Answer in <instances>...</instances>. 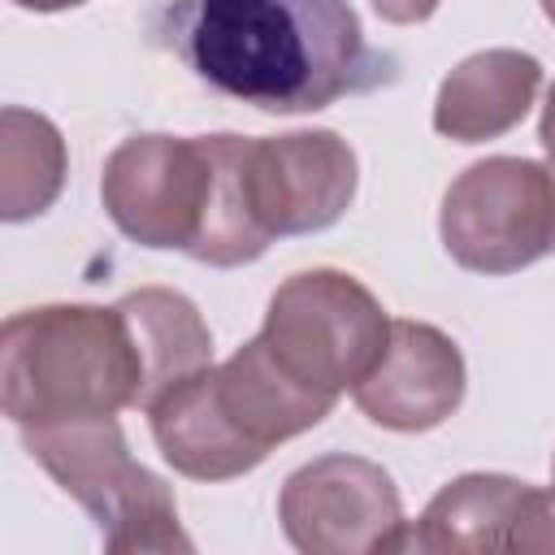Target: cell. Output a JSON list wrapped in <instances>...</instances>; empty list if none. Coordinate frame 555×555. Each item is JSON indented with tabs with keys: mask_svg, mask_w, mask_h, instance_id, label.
Wrapping results in <instances>:
<instances>
[{
	"mask_svg": "<svg viewBox=\"0 0 555 555\" xmlns=\"http://www.w3.org/2000/svg\"><path fill=\"white\" fill-rule=\"evenodd\" d=\"M22 447L78 499L108 551H191L173 490L130 455L117 416L35 425L22 429Z\"/></svg>",
	"mask_w": 555,
	"mask_h": 555,
	"instance_id": "cell-3",
	"label": "cell"
},
{
	"mask_svg": "<svg viewBox=\"0 0 555 555\" xmlns=\"http://www.w3.org/2000/svg\"><path fill=\"white\" fill-rule=\"evenodd\" d=\"M464 382V356L451 334L429 321H390V343L351 399L382 429L425 434L460 412Z\"/></svg>",
	"mask_w": 555,
	"mask_h": 555,
	"instance_id": "cell-10",
	"label": "cell"
},
{
	"mask_svg": "<svg viewBox=\"0 0 555 555\" xmlns=\"http://www.w3.org/2000/svg\"><path fill=\"white\" fill-rule=\"evenodd\" d=\"M542 4V13H546V22H555V0H538Z\"/></svg>",
	"mask_w": 555,
	"mask_h": 555,
	"instance_id": "cell-19",
	"label": "cell"
},
{
	"mask_svg": "<svg viewBox=\"0 0 555 555\" xmlns=\"http://www.w3.org/2000/svg\"><path fill=\"white\" fill-rule=\"evenodd\" d=\"M447 256L486 278L516 273L555 251V169L529 156H486L442 195Z\"/></svg>",
	"mask_w": 555,
	"mask_h": 555,
	"instance_id": "cell-5",
	"label": "cell"
},
{
	"mask_svg": "<svg viewBox=\"0 0 555 555\" xmlns=\"http://www.w3.org/2000/svg\"><path fill=\"white\" fill-rule=\"evenodd\" d=\"M542 87V61L520 48L464 56L438 87L434 130L451 143H486L525 121Z\"/></svg>",
	"mask_w": 555,
	"mask_h": 555,
	"instance_id": "cell-11",
	"label": "cell"
},
{
	"mask_svg": "<svg viewBox=\"0 0 555 555\" xmlns=\"http://www.w3.org/2000/svg\"><path fill=\"white\" fill-rule=\"evenodd\" d=\"M17 9H35V13H56V9H78L82 0H13Z\"/></svg>",
	"mask_w": 555,
	"mask_h": 555,
	"instance_id": "cell-18",
	"label": "cell"
},
{
	"mask_svg": "<svg viewBox=\"0 0 555 555\" xmlns=\"http://www.w3.org/2000/svg\"><path fill=\"white\" fill-rule=\"evenodd\" d=\"M147 425H152V438L165 464H173V473L191 481H230L264 464V451H256L221 412L208 369L165 390L147 408Z\"/></svg>",
	"mask_w": 555,
	"mask_h": 555,
	"instance_id": "cell-12",
	"label": "cell"
},
{
	"mask_svg": "<svg viewBox=\"0 0 555 555\" xmlns=\"http://www.w3.org/2000/svg\"><path fill=\"white\" fill-rule=\"evenodd\" d=\"M538 139H542V152H546V156H551V165H555V82H551V91H546V104H542Z\"/></svg>",
	"mask_w": 555,
	"mask_h": 555,
	"instance_id": "cell-17",
	"label": "cell"
},
{
	"mask_svg": "<svg viewBox=\"0 0 555 555\" xmlns=\"http://www.w3.org/2000/svg\"><path fill=\"white\" fill-rule=\"evenodd\" d=\"M152 35L199 82L260 113H321L395 82L347 0H169Z\"/></svg>",
	"mask_w": 555,
	"mask_h": 555,
	"instance_id": "cell-1",
	"label": "cell"
},
{
	"mask_svg": "<svg viewBox=\"0 0 555 555\" xmlns=\"http://www.w3.org/2000/svg\"><path fill=\"white\" fill-rule=\"evenodd\" d=\"M369 4L390 26H416V22H429L442 0H369Z\"/></svg>",
	"mask_w": 555,
	"mask_h": 555,
	"instance_id": "cell-16",
	"label": "cell"
},
{
	"mask_svg": "<svg viewBox=\"0 0 555 555\" xmlns=\"http://www.w3.org/2000/svg\"><path fill=\"white\" fill-rule=\"evenodd\" d=\"M278 520L304 555H382L408 542L403 499L390 473L347 451L299 464L282 481Z\"/></svg>",
	"mask_w": 555,
	"mask_h": 555,
	"instance_id": "cell-7",
	"label": "cell"
},
{
	"mask_svg": "<svg viewBox=\"0 0 555 555\" xmlns=\"http://www.w3.org/2000/svg\"><path fill=\"white\" fill-rule=\"evenodd\" d=\"M551 490H555V460H551Z\"/></svg>",
	"mask_w": 555,
	"mask_h": 555,
	"instance_id": "cell-20",
	"label": "cell"
},
{
	"mask_svg": "<svg viewBox=\"0 0 555 555\" xmlns=\"http://www.w3.org/2000/svg\"><path fill=\"white\" fill-rule=\"evenodd\" d=\"M117 308L130 321L139 360H143V395L139 408L147 412L165 390H173L182 377L212 364V334L199 317V308L169 286H139Z\"/></svg>",
	"mask_w": 555,
	"mask_h": 555,
	"instance_id": "cell-13",
	"label": "cell"
},
{
	"mask_svg": "<svg viewBox=\"0 0 555 555\" xmlns=\"http://www.w3.org/2000/svg\"><path fill=\"white\" fill-rule=\"evenodd\" d=\"M139 395L143 360L117 304H43L4 321L0 408L17 429L117 416Z\"/></svg>",
	"mask_w": 555,
	"mask_h": 555,
	"instance_id": "cell-2",
	"label": "cell"
},
{
	"mask_svg": "<svg viewBox=\"0 0 555 555\" xmlns=\"http://www.w3.org/2000/svg\"><path fill=\"white\" fill-rule=\"evenodd\" d=\"M69 156L61 130L30 108L9 104L0 113V217L30 221L48 212L65 186Z\"/></svg>",
	"mask_w": 555,
	"mask_h": 555,
	"instance_id": "cell-15",
	"label": "cell"
},
{
	"mask_svg": "<svg viewBox=\"0 0 555 555\" xmlns=\"http://www.w3.org/2000/svg\"><path fill=\"white\" fill-rule=\"evenodd\" d=\"M551 169H555V165H551Z\"/></svg>",
	"mask_w": 555,
	"mask_h": 555,
	"instance_id": "cell-21",
	"label": "cell"
},
{
	"mask_svg": "<svg viewBox=\"0 0 555 555\" xmlns=\"http://www.w3.org/2000/svg\"><path fill=\"white\" fill-rule=\"evenodd\" d=\"M212 156V186L204 208V230L186 251L212 269H238L269 251V234L256 221L251 191H247V139L243 134H204Z\"/></svg>",
	"mask_w": 555,
	"mask_h": 555,
	"instance_id": "cell-14",
	"label": "cell"
},
{
	"mask_svg": "<svg viewBox=\"0 0 555 555\" xmlns=\"http://www.w3.org/2000/svg\"><path fill=\"white\" fill-rule=\"evenodd\" d=\"M403 551H555V490L507 473H464L408 525Z\"/></svg>",
	"mask_w": 555,
	"mask_h": 555,
	"instance_id": "cell-9",
	"label": "cell"
},
{
	"mask_svg": "<svg viewBox=\"0 0 555 555\" xmlns=\"http://www.w3.org/2000/svg\"><path fill=\"white\" fill-rule=\"evenodd\" d=\"M360 160L334 130L247 139V191L269 238L330 230L356 199Z\"/></svg>",
	"mask_w": 555,
	"mask_h": 555,
	"instance_id": "cell-8",
	"label": "cell"
},
{
	"mask_svg": "<svg viewBox=\"0 0 555 555\" xmlns=\"http://www.w3.org/2000/svg\"><path fill=\"white\" fill-rule=\"evenodd\" d=\"M260 343L308 390L338 399L369 377L390 343L382 299L343 269H304L286 278L264 312Z\"/></svg>",
	"mask_w": 555,
	"mask_h": 555,
	"instance_id": "cell-4",
	"label": "cell"
},
{
	"mask_svg": "<svg viewBox=\"0 0 555 555\" xmlns=\"http://www.w3.org/2000/svg\"><path fill=\"white\" fill-rule=\"evenodd\" d=\"M212 186L208 139L130 134L100 169V204L108 221L139 247L191 251L204 230Z\"/></svg>",
	"mask_w": 555,
	"mask_h": 555,
	"instance_id": "cell-6",
	"label": "cell"
}]
</instances>
